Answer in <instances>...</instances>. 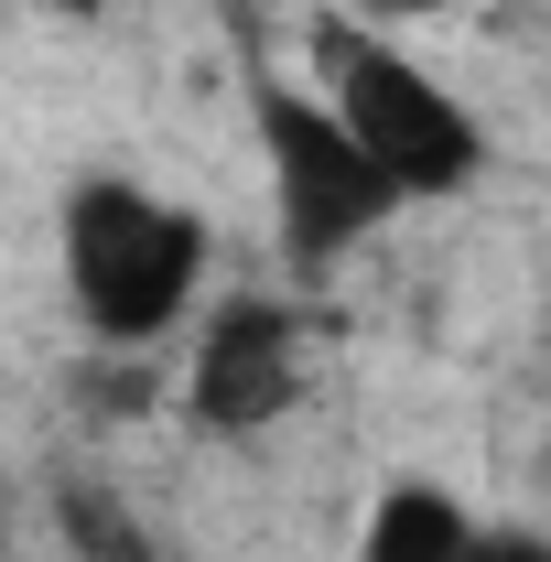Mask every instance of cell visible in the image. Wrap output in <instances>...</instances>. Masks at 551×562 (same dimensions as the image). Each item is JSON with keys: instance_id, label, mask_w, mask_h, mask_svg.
I'll return each instance as SVG.
<instances>
[{"instance_id": "1", "label": "cell", "mask_w": 551, "mask_h": 562, "mask_svg": "<svg viewBox=\"0 0 551 562\" xmlns=\"http://www.w3.org/2000/svg\"><path fill=\"white\" fill-rule=\"evenodd\" d=\"M206 292V216L162 206L151 184L87 173L66 195V303L98 347H151Z\"/></svg>"}, {"instance_id": "2", "label": "cell", "mask_w": 551, "mask_h": 562, "mask_svg": "<svg viewBox=\"0 0 551 562\" xmlns=\"http://www.w3.org/2000/svg\"><path fill=\"white\" fill-rule=\"evenodd\" d=\"M303 87L379 151V173H390L401 195H465L486 173L476 109L432 66H412L379 22H314V33H303Z\"/></svg>"}, {"instance_id": "3", "label": "cell", "mask_w": 551, "mask_h": 562, "mask_svg": "<svg viewBox=\"0 0 551 562\" xmlns=\"http://www.w3.org/2000/svg\"><path fill=\"white\" fill-rule=\"evenodd\" d=\"M260 162H271V216H281L292 260H346L357 238H379L412 206L379 173V151L346 131L314 87H292V76H260Z\"/></svg>"}, {"instance_id": "4", "label": "cell", "mask_w": 551, "mask_h": 562, "mask_svg": "<svg viewBox=\"0 0 551 562\" xmlns=\"http://www.w3.org/2000/svg\"><path fill=\"white\" fill-rule=\"evenodd\" d=\"M292 401H303V325H292V303H271V292L216 303L206 336H195V368H184V412L206 422L216 443H249Z\"/></svg>"}, {"instance_id": "5", "label": "cell", "mask_w": 551, "mask_h": 562, "mask_svg": "<svg viewBox=\"0 0 551 562\" xmlns=\"http://www.w3.org/2000/svg\"><path fill=\"white\" fill-rule=\"evenodd\" d=\"M476 508L454 487H432V476H401V487L368 508V541H357V562H476Z\"/></svg>"}, {"instance_id": "6", "label": "cell", "mask_w": 551, "mask_h": 562, "mask_svg": "<svg viewBox=\"0 0 551 562\" xmlns=\"http://www.w3.org/2000/svg\"><path fill=\"white\" fill-rule=\"evenodd\" d=\"M55 519H66V541H76V562H162V552H140V530L120 519V497H98V487H55Z\"/></svg>"}, {"instance_id": "7", "label": "cell", "mask_w": 551, "mask_h": 562, "mask_svg": "<svg viewBox=\"0 0 551 562\" xmlns=\"http://www.w3.org/2000/svg\"><path fill=\"white\" fill-rule=\"evenodd\" d=\"M476 562H551V541H530V530H486Z\"/></svg>"}, {"instance_id": "8", "label": "cell", "mask_w": 551, "mask_h": 562, "mask_svg": "<svg viewBox=\"0 0 551 562\" xmlns=\"http://www.w3.org/2000/svg\"><path fill=\"white\" fill-rule=\"evenodd\" d=\"M357 22H421V11H454V0H346Z\"/></svg>"}, {"instance_id": "9", "label": "cell", "mask_w": 551, "mask_h": 562, "mask_svg": "<svg viewBox=\"0 0 551 562\" xmlns=\"http://www.w3.org/2000/svg\"><path fill=\"white\" fill-rule=\"evenodd\" d=\"M55 11H66V22H98V11H109V0H55Z\"/></svg>"}]
</instances>
